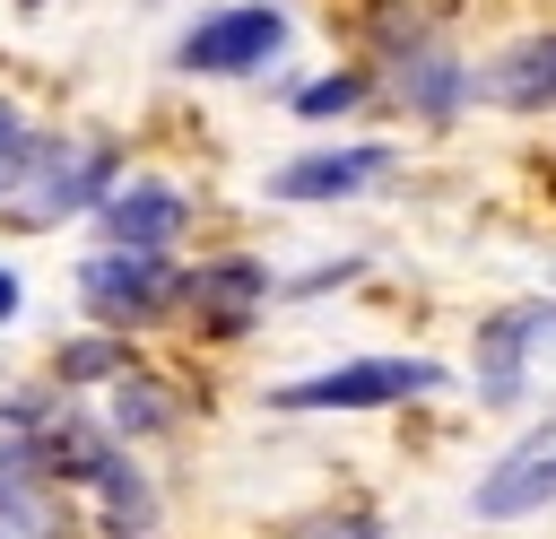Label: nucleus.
<instances>
[{
	"instance_id": "obj_1",
	"label": "nucleus",
	"mask_w": 556,
	"mask_h": 539,
	"mask_svg": "<svg viewBox=\"0 0 556 539\" xmlns=\"http://www.w3.org/2000/svg\"><path fill=\"white\" fill-rule=\"evenodd\" d=\"M113 183H122V156H113L104 139H35V156H26V174H17V191H9L0 209H9V226L43 235V226L96 209Z\"/></svg>"
},
{
	"instance_id": "obj_2",
	"label": "nucleus",
	"mask_w": 556,
	"mask_h": 539,
	"mask_svg": "<svg viewBox=\"0 0 556 539\" xmlns=\"http://www.w3.org/2000/svg\"><path fill=\"white\" fill-rule=\"evenodd\" d=\"M443 383H452V365H434V356H348V365H321L304 383H278L269 409H400V400H426Z\"/></svg>"
},
{
	"instance_id": "obj_3",
	"label": "nucleus",
	"mask_w": 556,
	"mask_h": 539,
	"mask_svg": "<svg viewBox=\"0 0 556 539\" xmlns=\"http://www.w3.org/2000/svg\"><path fill=\"white\" fill-rule=\"evenodd\" d=\"M278 52H287V9L278 0H235V9H208L200 26H182L174 70H191V78H261Z\"/></svg>"
},
{
	"instance_id": "obj_4",
	"label": "nucleus",
	"mask_w": 556,
	"mask_h": 539,
	"mask_svg": "<svg viewBox=\"0 0 556 539\" xmlns=\"http://www.w3.org/2000/svg\"><path fill=\"white\" fill-rule=\"evenodd\" d=\"M78 304H87L96 330H139V322L182 304V270L165 252H113L104 243V252L78 261Z\"/></svg>"
},
{
	"instance_id": "obj_5",
	"label": "nucleus",
	"mask_w": 556,
	"mask_h": 539,
	"mask_svg": "<svg viewBox=\"0 0 556 539\" xmlns=\"http://www.w3.org/2000/svg\"><path fill=\"white\" fill-rule=\"evenodd\" d=\"M391 165H400V156H391L382 139H348V148H304V156H287L261 191L287 200V209H313V200H356V191H374Z\"/></svg>"
},
{
	"instance_id": "obj_6",
	"label": "nucleus",
	"mask_w": 556,
	"mask_h": 539,
	"mask_svg": "<svg viewBox=\"0 0 556 539\" xmlns=\"http://www.w3.org/2000/svg\"><path fill=\"white\" fill-rule=\"evenodd\" d=\"M182 226H191V200H182L165 174H130V183H113V191L96 200V235H104L113 252H165Z\"/></svg>"
},
{
	"instance_id": "obj_7",
	"label": "nucleus",
	"mask_w": 556,
	"mask_h": 539,
	"mask_svg": "<svg viewBox=\"0 0 556 539\" xmlns=\"http://www.w3.org/2000/svg\"><path fill=\"white\" fill-rule=\"evenodd\" d=\"M556 339V296H521V304H495L478 322V391L504 409L521 400V374H530V348Z\"/></svg>"
},
{
	"instance_id": "obj_8",
	"label": "nucleus",
	"mask_w": 556,
	"mask_h": 539,
	"mask_svg": "<svg viewBox=\"0 0 556 539\" xmlns=\"http://www.w3.org/2000/svg\"><path fill=\"white\" fill-rule=\"evenodd\" d=\"M391 78H400V104L426 113V122H452L469 104V70L434 35H417V26H391Z\"/></svg>"
},
{
	"instance_id": "obj_9",
	"label": "nucleus",
	"mask_w": 556,
	"mask_h": 539,
	"mask_svg": "<svg viewBox=\"0 0 556 539\" xmlns=\"http://www.w3.org/2000/svg\"><path fill=\"white\" fill-rule=\"evenodd\" d=\"M539 504H556V435H530L513 461H495L486 478H478V496H469V513L478 522H521V513H539Z\"/></svg>"
},
{
	"instance_id": "obj_10",
	"label": "nucleus",
	"mask_w": 556,
	"mask_h": 539,
	"mask_svg": "<svg viewBox=\"0 0 556 539\" xmlns=\"http://www.w3.org/2000/svg\"><path fill=\"white\" fill-rule=\"evenodd\" d=\"M469 96L513 104V113H547V104H556V35H547V26H539V35H513V43L469 78Z\"/></svg>"
},
{
	"instance_id": "obj_11",
	"label": "nucleus",
	"mask_w": 556,
	"mask_h": 539,
	"mask_svg": "<svg viewBox=\"0 0 556 539\" xmlns=\"http://www.w3.org/2000/svg\"><path fill=\"white\" fill-rule=\"evenodd\" d=\"M278 296V278L252 261V252H217V261H200V270H182V304L191 313H208V322H252L261 304Z\"/></svg>"
},
{
	"instance_id": "obj_12",
	"label": "nucleus",
	"mask_w": 556,
	"mask_h": 539,
	"mask_svg": "<svg viewBox=\"0 0 556 539\" xmlns=\"http://www.w3.org/2000/svg\"><path fill=\"white\" fill-rule=\"evenodd\" d=\"M96 496H104V539H156V496L148 478L130 469V452H113L96 469Z\"/></svg>"
},
{
	"instance_id": "obj_13",
	"label": "nucleus",
	"mask_w": 556,
	"mask_h": 539,
	"mask_svg": "<svg viewBox=\"0 0 556 539\" xmlns=\"http://www.w3.org/2000/svg\"><path fill=\"white\" fill-rule=\"evenodd\" d=\"M0 539H70V504L52 496V478L0 487Z\"/></svg>"
},
{
	"instance_id": "obj_14",
	"label": "nucleus",
	"mask_w": 556,
	"mask_h": 539,
	"mask_svg": "<svg viewBox=\"0 0 556 539\" xmlns=\"http://www.w3.org/2000/svg\"><path fill=\"white\" fill-rule=\"evenodd\" d=\"M104 391H113V435H165V426H174V391H165L156 374L130 365V374H113Z\"/></svg>"
},
{
	"instance_id": "obj_15",
	"label": "nucleus",
	"mask_w": 556,
	"mask_h": 539,
	"mask_svg": "<svg viewBox=\"0 0 556 539\" xmlns=\"http://www.w3.org/2000/svg\"><path fill=\"white\" fill-rule=\"evenodd\" d=\"M43 478V417L26 400H0V487Z\"/></svg>"
},
{
	"instance_id": "obj_16",
	"label": "nucleus",
	"mask_w": 556,
	"mask_h": 539,
	"mask_svg": "<svg viewBox=\"0 0 556 539\" xmlns=\"http://www.w3.org/2000/svg\"><path fill=\"white\" fill-rule=\"evenodd\" d=\"M52 374H61V383H113V374H130V339H113V330H87V339L52 348Z\"/></svg>"
},
{
	"instance_id": "obj_17",
	"label": "nucleus",
	"mask_w": 556,
	"mask_h": 539,
	"mask_svg": "<svg viewBox=\"0 0 556 539\" xmlns=\"http://www.w3.org/2000/svg\"><path fill=\"white\" fill-rule=\"evenodd\" d=\"M365 96H374V87H365V70H321V78H304L287 104H295L304 122H330V113H356Z\"/></svg>"
},
{
	"instance_id": "obj_18",
	"label": "nucleus",
	"mask_w": 556,
	"mask_h": 539,
	"mask_svg": "<svg viewBox=\"0 0 556 539\" xmlns=\"http://www.w3.org/2000/svg\"><path fill=\"white\" fill-rule=\"evenodd\" d=\"M26 156H35V122L0 96V200L17 191V174H26Z\"/></svg>"
},
{
	"instance_id": "obj_19",
	"label": "nucleus",
	"mask_w": 556,
	"mask_h": 539,
	"mask_svg": "<svg viewBox=\"0 0 556 539\" xmlns=\"http://www.w3.org/2000/svg\"><path fill=\"white\" fill-rule=\"evenodd\" d=\"M17 304H26V287H17V270H0V322H17Z\"/></svg>"
},
{
	"instance_id": "obj_20",
	"label": "nucleus",
	"mask_w": 556,
	"mask_h": 539,
	"mask_svg": "<svg viewBox=\"0 0 556 539\" xmlns=\"http://www.w3.org/2000/svg\"><path fill=\"white\" fill-rule=\"evenodd\" d=\"M17 9H43V0H17Z\"/></svg>"
}]
</instances>
